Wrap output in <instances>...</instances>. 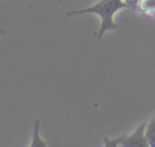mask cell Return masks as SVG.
Segmentation results:
<instances>
[{
  "label": "cell",
  "mask_w": 155,
  "mask_h": 147,
  "mask_svg": "<svg viewBox=\"0 0 155 147\" xmlns=\"http://www.w3.org/2000/svg\"><path fill=\"white\" fill-rule=\"evenodd\" d=\"M104 138L105 146H122V147H149L148 140L145 137V121L139 124L132 132L124 134L119 137L109 138L107 136Z\"/></svg>",
  "instance_id": "obj_2"
},
{
  "label": "cell",
  "mask_w": 155,
  "mask_h": 147,
  "mask_svg": "<svg viewBox=\"0 0 155 147\" xmlns=\"http://www.w3.org/2000/svg\"><path fill=\"white\" fill-rule=\"evenodd\" d=\"M145 137L149 147H155V115L145 120Z\"/></svg>",
  "instance_id": "obj_4"
},
{
  "label": "cell",
  "mask_w": 155,
  "mask_h": 147,
  "mask_svg": "<svg viewBox=\"0 0 155 147\" xmlns=\"http://www.w3.org/2000/svg\"><path fill=\"white\" fill-rule=\"evenodd\" d=\"M125 1H126V2H128L131 6H133V4H134V1H136V0H125Z\"/></svg>",
  "instance_id": "obj_6"
},
{
  "label": "cell",
  "mask_w": 155,
  "mask_h": 147,
  "mask_svg": "<svg viewBox=\"0 0 155 147\" xmlns=\"http://www.w3.org/2000/svg\"><path fill=\"white\" fill-rule=\"evenodd\" d=\"M30 146H47L46 141L40 135V120H35V124H34V136H33Z\"/></svg>",
  "instance_id": "obj_5"
},
{
  "label": "cell",
  "mask_w": 155,
  "mask_h": 147,
  "mask_svg": "<svg viewBox=\"0 0 155 147\" xmlns=\"http://www.w3.org/2000/svg\"><path fill=\"white\" fill-rule=\"evenodd\" d=\"M132 7L140 15L153 18L155 22V0H136Z\"/></svg>",
  "instance_id": "obj_3"
},
{
  "label": "cell",
  "mask_w": 155,
  "mask_h": 147,
  "mask_svg": "<svg viewBox=\"0 0 155 147\" xmlns=\"http://www.w3.org/2000/svg\"><path fill=\"white\" fill-rule=\"evenodd\" d=\"M132 7L128 2L125 0H98L93 5L82 9V10H74L70 12H67V16H74V15H82V13H96L101 17V28L97 33V41L102 39L104 33L108 30H116L119 26L116 24L114 16L117 11L124 9Z\"/></svg>",
  "instance_id": "obj_1"
},
{
  "label": "cell",
  "mask_w": 155,
  "mask_h": 147,
  "mask_svg": "<svg viewBox=\"0 0 155 147\" xmlns=\"http://www.w3.org/2000/svg\"><path fill=\"white\" fill-rule=\"evenodd\" d=\"M4 32H5V30H4L2 28H0V34H1V33H4Z\"/></svg>",
  "instance_id": "obj_7"
}]
</instances>
